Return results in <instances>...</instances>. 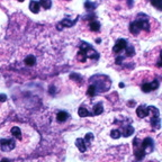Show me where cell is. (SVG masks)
<instances>
[{
    "mask_svg": "<svg viewBox=\"0 0 162 162\" xmlns=\"http://www.w3.org/2000/svg\"><path fill=\"white\" fill-rule=\"evenodd\" d=\"M87 142L85 141V138H77L76 140V145H77V147L79 149V151L80 152H86L87 151V144H86Z\"/></svg>",
    "mask_w": 162,
    "mask_h": 162,
    "instance_id": "9c48e42d",
    "label": "cell"
},
{
    "mask_svg": "<svg viewBox=\"0 0 162 162\" xmlns=\"http://www.w3.org/2000/svg\"><path fill=\"white\" fill-rule=\"evenodd\" d=\"M135 54V49L133 45H127V47L125 49V58L126 56H133Z\"/></svg>",
    "mask_w": 162,
    "mask_h": 162,
    "instance_id": "d6986e66",
    "label": "cell"
},
{
    "mask_svg": "<svg viewBox=\"0 0 162 162\" xmlns=\"http://www.w3.org/2000/svg\"><path fill=\"white\" fill-rule=\"evenodd\" d=\"M150 29V24L149 20L145 16V18H137L136 20L132 22L129 24V32L133 35H138L141 31H149Z\"/></svg>",
    "mask_w": 162,
    "mask_h": 162,
    "instance_id": "7a4b0ae2",
    "label": "cell"
},
{
    "mask_svg": "<svg viewBox=\"0 0 162 162\" xmlns=\"http://www.w3.org/2000/svg\"><path fill=\"white\" fill-rule=\"evenodd\" d=\"M68 118H69V114L67 113V111H60L58 114H56V120H58V122H60V123L65 122Z\"/></svg>",
    "mask_w": 162,
    "mask_h": 162,
    "instance_id": "7c38bea8",
    "label": "cell"
},
{
    "mask_svg": "<svg viewBox=\"0 0 162 162\" xmlns=\"http://www.w3.org/2000/svg\"><path fill=\"white\" fill-rule=\"evenodd\" d=\"M78 114H79V116H80V117H88V116H92V113L88 111L85 106H80V107H79Z\"/></svg>",
    "mask_w": 162,
    "mask_h": 162,
    "instance_id": "8fae6325",
    "label": "cell"
},
{
    "mask_svg": "<svg viewBox=\"0 0 162 162\" xmlns=\"http://www.w3.org/2000/svg\"><path fill=\"white\" fill-rule=\"evenodd\" d=\"M78 58H79V61L86 62L87 59L98 60V59H99V54H98V52L96 51L94 47H91L88 43L81 42L80 43V51L78 52Z\"/></svg>",
    "mask_w": 162,
    "mask_h": 162,
    "instance_id": "6da1fadb",
    "label": "cell"
},
{
    "mask_svg": "<svg viewBox=\"0 0 162 162\" xmlns=\"http://www.w3.org/2000/svg\"><path fill=\"white\" fill-rule=\"evenodd\" d=\"M89 28H90V31H92V32H98V31L100 29V24H99V22L92 20V22L89 24Z\"/></svg>",
    "mask_w": 162,
    "mask_h": 162,
    "instance_id": "2e32d148",
    "label": "cell"
},
{
    "mask_svg": "<svg viewBox=\"0 0 162 162\" xmlns=\"http://www.w3.org/2000/svg\"><path fill=\"white\" fill-rule=\"evenodd\" d=\"M128 43L126 40H124V38H120V40H118L117 42H116V44H115V46H114V49H113V52L116 54H118V53H120V52L123 51V50H125L126 47H127Z\"/></svg>",
    "mask_w": 162,
    "mask_h": 162,
    "instance_id": "52a82bcc",
    "label": "cell"
},
{
    "mask_svg": "<svg viewBox=\"0 0 162 162\" xmlns=\"http://www.w3.org/2000/svg\"><path fill=\"white\" fill-rule=\"evenodd\" d=\"M16 146V142L13 138H1L0 140V149L3 152H9L14 150Z\"/></svg>",
    "mask_w": 162,
    "mask_h": 162,
    "instance_id": "3957f363",
    "label": "cell"
},
{
    "mask_svg": "<svg viewBox=\"0 0 162 162\" xmlns=\"http://www.w3.org/2000/svg\"><path fill=\"white\" fill-rule=\"evenodd\" d=\"M70 79L76 80V81H78V82L82 81V77H81V76H79V74H76V73H72V74L70 76Z\"/></svg>",
    "mask_w": 162,
    "mask_h": 162,
    "instance_id": "cb8c5ba5",
    "label": "cell"
},
{
    "mask_svg": "<svg viewBox=\"0 0 162 162\" xmlns=\"http://www.w3.org/2000/svg\"><path fill=\"white\" fill-rule=\"evenodd\" d=\"M40 6H43L45 9H50L52 6V2L50 0H45V1H41L40 2Z\"/></svg>",
    "mask_w": 162,
    "mask_h": 162,
    "instance_id": "44dd1931",
    "label": "cell"
},
{
    "mask_svg": "<svg viewBox=\"0 0 162 162\" xmlns=\"http://www.w3.org/2000/svg\"><path fill=\"white\" fill-rule=\"evenodd\" d=\"M134 133V128L132 127L131 125H127V126H124V132H123V136L127 137L131 136L132 134Z\"/></svg>",
    "mask_w": 162,
    "mask_h": 162,
    "instance_id": "e0dca14e",
    "label": "cell"
},
{
    "mask_svg": "<svg viewBox=\"0 0 162 162\" xmlns=\"http://www.w3.org/2000/svg\"><path fill=\"white\" fill-rule=\"evenodd\" d=\"M141 146H142V149L145 151V153H150V152H152L153 149H154L153 140H152L151 137H146V138H144V140L141 142Z\"/></svg>",
    "mask_w": 162,
    "mask_h": 162,
    "instance_id": "5b68a950",
    "label": "cell"
},
{
    "mask_svg": "<svg viewBox=\"0 0 162 162\" xmlns=\"http://www.w3.org/2000/svg\"><path fill=\"white\" fill-rule=\"evenodd\" d=\"M152 6H155V7L159 9V10H161V8H162L161 2H152Z\"/></svg>",
    "mask_w": 162,
    "mask_h": 162,
    "instance_id": "d4e9b609",
    "label": "cell"
},
{
    "mask_svg": "<svg viewBox=\"0 0 162 162\" xmlns=\"http://www.w3.org/2000/svg\"><path fill=\"white\" fill-rule=\"evenodd\" d=\"M7 99V96L6 95H0V102H5Z\"/></svg>",
    "mask_w": 162,
    "mask_h": 162,
    "instance_id": "484cf974",
    "label": "cell"
},
{
    "mask_svg": "<svg viewBox=\"0 0 162 162\" xmlns=\"http://www.w3.org/2000/svg\"><path fill=\"white\" fill-rule=\"evenodd\" d=\"M77 20H78V18H74L73 20H72V19H70V18H64V19L61 22L60 26L62 25L63 27H72V26L77 23Z\"/></svg>",
    "mask_w": 162,
    "mask_h": 162,
    "instance_id": "30bf717a",
    "label": "cell"
},
{
    "mask_svg": "<svg viewBox=\"0 0 162 162\" xmlns=\"http://www.w3.org/2000/svg\"><path fill=\"white\" fill-rule=\"evenodd\" d=\"M87 94H88V96H90V97H95V96H96V94H97V90H96V88H95L94 85H91L89 88H88Z\"/></svg>",
    "mask_w": 162,
    "mask_h": 162,
    "instance_id": "ffe728a7",
    "label": "cell"
},
{
    "mask_svg": "<svg viewBox=\"0 0 162 162\" xmlns=\"http://www.w3.org/2000/svg\"><path fill=\"white\" fill-rule=\"evenodd\" d=\"M120 88H124V83H120Z\"/></svg>",
    "mask_w": 162,
    "mask_h": 162,
    "instance_id": "f1b7e54d",
    "label": "cell"
},
{
    "mask_svg": "<svg viewBox=\"0 0 162 162\" xmlns=\"http://www.w3.org/2000/svg\"><path fill=\"white\" fill-rule=\"evenodd\" d=\"M96 6H97V3H94V2H89V1H87L85 3V7L87 9H89V10H94L96 8Z\"/></svg>",
    "mask_w": 162,
    "mask_h": 162,
    "instance_id": "603a6c76",
    "label": "cell"
},
{
    "mask_svg": "<svg viewBox=\"0 0 162 162\" xmlns=\"http://www.w3.org/2000/svg\"><path fill=\"white\" fill-rule=\"evenodd\" d=\"M158 67H159V68H160V67H161V61H160V59H159V60H158Z\"/></svg>",
    "mask_w": 162,
    "mask_h": 162,
    "instance_id": "4316f807",
    "label": "cell"
},
{
    "mask_svg": "<svg viewBox=\"0 0 162 162\" xmlns=\"http://www.w3.org/2000/svg\"><path fill=\"white\" fill-rule=\"evenodd\" d=\"M104 111V108H102V102H98V104H96L94 107V111H92V116H98V115H100Z\"/></svg>",
    "mask_w": 162,
    "mask_h": 162,
    "instance_id": "4fadbf2b",
    "label": "cell"
},
{
    "mask_svg": "<svg viewBox=\"0 0 162 162\" xmlns=\"http://www.w3.org/2000/svg\"><path fill=\"white\" fill-rule=\"evenodd\" d=\"M10 133H11V135H14L16 138L22 140V131H20V128L18 127V126H14V127L11 128Z\"/></svg>",
    "mask_w": 162,
    "mask_h": 162,
    "instance_id": "5bb4252c",
    "label": "cell"
},
{
    "mask_svg": "<svg viewBox=\"0 0 162 162\" xmlns=\"http://www.w3.org/2000/svg\"><path fill=\"white\" fill-rule=\"evenodd\" d=\"M111 138H120V131H118V129H113V131H111Z\"/></svg>",
    "mask_w": 162,
    "mask_h": 162,
    "instance_id": "7402d4cb",
    "label": "cell"
},
{
    "mask_svg": "<svg viewBox=\"0 0 162 162\" xmlns=\"http://www.w3.org/2000/svg\"><path fill=\"white\" fill-rule=\"evenodd\" d=\"M35 63H36V59L34 55H28L25 59V64L28 67H33Z\"/></svg>",
    "mask_w": 162,
    "mask_h": 162,
    "instance_id": "ac0fdd59",
    "label": "cell"
},
{
    "mask_svg": "<svg viewBox=\"0 0 162 162\" xmlns=\"http://www.w3.org/2000/svg\"><path fill=\"white\" fill-rule=\"evenodd\" d=\"M0 162H10V161H9V160H7V159H2V160H1Z\"/></svg>",
    "mask_w": 162,
    "mask_h": 162,
    "instance_id": "83f0119b",
    "label": "cell"
},
{
    "mask_svg": "<svg viewBox=\"0 0 162 162\" xmlns=\"http://www.w3.org/2000/svg\"><path fill=\"white\" fill-rule=\"evenodd\" d=\"M29 9L32 13L37 14L40 11V2H36V1H31L29 2Z\"/></svg>",
    "mask_w": 162,
    "mask_h": 162,
    "instance_id": "9a60e30c",
    "label": "cell"
},
{
    "mask_svg": "<svg viewBox=\"0 0 162 162\" xmlns=\"http://www.w3.org/2000/svg\"><path fill=\"white\" fill-rule=\"evenodd\" d=\"M133 145H134V155H135V158H136L137 161H141V160L144 158L145 151L142 149V146H141L140 140H138V138H134Z\"/></svg>",
    "mask_w": 162,
    "mask_h": 162,
    "instance_id": "277c9868",
    "label": "cell"
},
{
    "mask_svg": "<svg viewBox=\"0 0 162 162\" xmlns=\"http://www.w3.org/2000/svg\"><path fill=\"white\" fill-rule=\"evenodd\" d=\"M159 88V81L158 80H154L152 82H146L144 85L141 86V89L143 92H150L152 90H155Z\"/></svg>",
    "mask_w": 162,
    "mask_h": 162,
    "instance_id": "8992f818",
    "label": "cell"
},
{
    "mask_svg": "<svg viewBox=\"0 0 162 162\" xmlns=\"http://www.w3.org/2000/svg\"><path fill=\"white\" fill-rule=\"evenodd\" d=\"M136 114L140 118L147 117L149 114H150V108L146 107V106H143V105H142V106H138V107L136 108Z\"/></svg>",
    "mask_w": 162,
    "mask_h": 162,
    "instance_id": "ba28073f",
    "label": "cell"
}]
</instances>
